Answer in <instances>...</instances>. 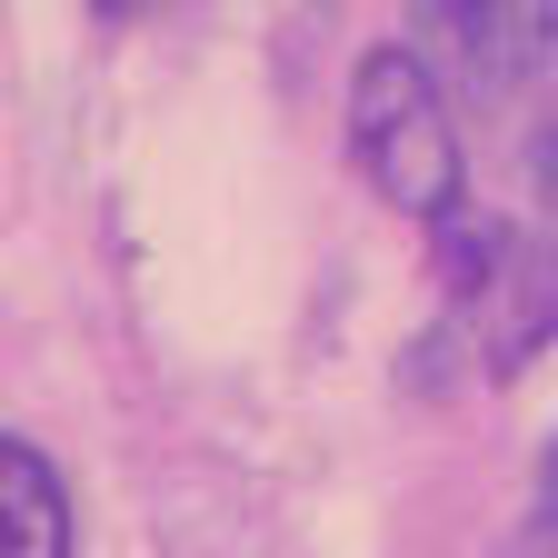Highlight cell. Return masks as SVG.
<instances>
[{"label": "cell", "instance_id": "277c9868", "mask_svg": "<svg viewBox=\"0 0 558 558\" xmlns=\"http://www.w3.org/2000/svg\"><path fill=\"white\" fill-rule=\"evenodd\" d=\"M0 558H70V499L60 469L0 429Z\"/></svg>", "mask_w": 558, "mask_h": 558}, {"label": "cell", "instance_id": "52a82bcc", "mask_svg": "<svg viewBox=\"0 0 558 558\" xmlns=\"http://www.w3.org/2000/svg\"><path fill=\"white\" fill-rule=\"evenodd\" d=\"M90 11H110V21H130V11H150V0H90Z\"/></svg>", "mask_w": 558, "mask_h": 558}, {"label": "cell", "instance_id": "3957f363", "mask_svg": "<svg viewBox=\"0 0 558 558\" xmlns=\"http://www.w3.org/2000/svg\"><path fill=\"white\" fill-rule=\"evenodd\" d=\"M469 310H478V360H488V379H509L529 349L558 339V240H509L499 279H488Z\"/></svg>", "mask_w": 558, "mask_h": 558}, {"label": "cell", "instance_id": "5b68a950", "mask_svg": "<svg viewBox=\"0 0 558 558\" xmlns=\"http://www.w3.org/2000/svg\"><path fill=\"white\" fill-rule=\"evenodd\" d=\"M529 170H538V199L558 209V60H548V110H538V150H529Z\"/></svg>", "mask_w": 558, "mask_h": 558}, {"label": "cell", "instance_id": "6da1fadb", "mask_svg": "<svg viewBox=\"0 0 558 558\" xmlns=\"http://www.w3.org/2000/svg\"><path fill=\"white\" fill-rule=\"evenodd\" d=\"M349 160L389 209H409L429 230L459 209V130L439 100V70L409 40H369L360 70H349Z\"/></svg>", "mask_w": 558, "mask_h": 558}, {"label": "cell", "instance_id": "7a4b0ae2", "mask_svg": "<svg viewBox=\"0 0 558 558\" xmlns=\"http://www.w3.org/2000/svg\"><path fill=\"white\" fill-rule=\"evenodd\" d=\"M429 31L459 50L478 100H509L558 60V0H429Z\"/></svg>", "mask_w": 558, "mask_h": 558}, {"label": "cell", "instance_id": "8992f818", "mask_svg": "<svg viewBox=\"0 0 558 558\" xmlns=\"http://www.w3.org/2000/svg\"><path fill=\"white\" fill-rule=\"evenodd\" d=\"M538 538H558V449H548V469H538Z\"/></svg>", "mask_w": 558, "mask_h": 558}]
</instances>
